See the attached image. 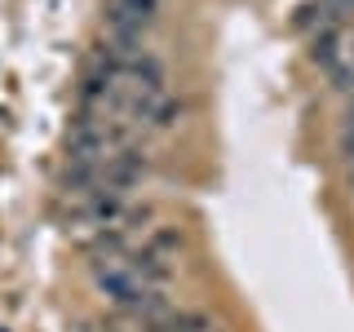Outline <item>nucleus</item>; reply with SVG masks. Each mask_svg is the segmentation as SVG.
Listing matches in <instances>:
<instances>
[{
  "label": "nucleus",
  "mask_w": 354,
  "mask_h": 332,
  "mask_svg": "<svg viewBox=\"0 0 354 332\" xmlns=\"http://www.w3.org/2000/svg\"><path fill=\"white\" fill-rule=\"evenodd\" d=\"M332 9H341V14H354V0H328Z\"/></svg>",
  "instance_id": "4"
},
{
  "label": "nucleus",
  "mask_w": 354,
  "mask_h": 332,
  "mask_svg": "<svg viewBox=\"0 0 354 332\" xmlns=\"http://www.w3.org/2000/svg\"><path fill=\"white\" fill-rule=\"evenodd\" d=\"M350 191H354V169H350Z\"/></svg>",
  "instance_id": "6"
},
{
  "label": "nucleus",
  "mask_w": 354,
  "mask_h": 332,
  "mask_svg": "<svg viewBox=\"0 0 354 332\" xmlns=\"http://www.w3.org/2000/svg\"><path fill=\"white\" fill-rule=\"evenodd\" d=\"M80 332H93V328H80Z\"/></svg>",
  "instance_id": "7"
},
{
  "label": "nucleus",
  "mask_w": 354,
  "mask_h": 332,
  "mask_svg": "<svg viewBox=\"0 0 354 332\" xmlns=\"http://www.w3.org/2000/svg\"><path fill=\"white\" fill-rule=\"evenodd\" d=\"M182 116H186V102H182V98H173V93H169V98H164L160 107L151 111L147 129H155V133H164V129H173V124H177V120H182Z\"/></svg>",
  "instance_id": "2"
},
{
  "label": "nucleus",
  "mask_w": 354,
  "mask_h": 332,
  "mask_svg": "<svg viewBox=\"0 0 354 332\" xmlns=\"http://www.w3.org/2000/svg\"><path fill=\"white\" fill-rule=\"evenodd\" d=\"M337 147H341V160L354 169V124H341V133H337Z\"/></svg>",
  "instance_id": "3"
},
{
  "label": "nucleus",
  "mask_w": 354,
  "mask_h": 332,
  "mask_svg": "<svg viewBox=\"0 0 354 332\" xmlns=\"http://www.w3.org/2000/svg\"><path fill=\"white\" fill-rule=\"evenodd\" d=\"M346 58H350V62H354V36H350V40H346Z\"/></svg>",
  "instance_id": "5"
},
{
  "label": "nucleus",
  "mask_w": 354,
  "mask_h": 332,
  "mask_svg": "<svg viewBox=\"0 0 354 332\" xmlns=\"http://www.w3.org/2000/svg\"><path fill=\"white\" fill-rule=\"evenodd\" d=\"M155 14H160V0H111L102 14L106 44H115L124 53H142V36L155 22Z\"/></svg>",
  "instance_id": "1"
}]
</instances>
